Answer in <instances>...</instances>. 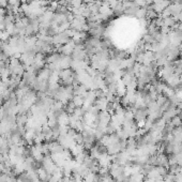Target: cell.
I'll use <instances>...</instances> for the list:
<instances>
[{"label":"cell","instance_id":"cell-1","mask_svg":"<svg viewBox=\"0 0 182 182\" xmlns=\"http://www.w3.org/2000/svg\"><path fill=\"white\" fill-rule=\"evenodd\" d=\"M28 120H29V117L27 116V114H20V115L16 117V123H17V126H25L28 123Z\"/></svg>","mask_w":182,"mask_h":182},{"label":"cell","instance_id":"cell-2","mask_svg":"<svg viewBox=\"0 0 182 182\" xmlns=\"http://www.w3.org/2000/svg\"><path fill=\"white\" fill-rule=\"evenodd\" d=\"M8 176L5 175V172H2V174H1V175H0V182H7L8 181Z\"/></svg>","mask_w":182,"mask_h":182}]
</instances>
